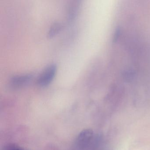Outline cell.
Wrapping results in <instances>:
<instances>
[{
	"mask_svg": "<svg viewBox=\"0 0 150 150\" xmlns=\"http://www.w3.org/2000/svg\"><path fill=\"white\" fill-rule=\"evenodd\" d=\"M93 137V132L90 129H86L81 131L79 134L75 142V146L81 150L88 146Z\"/></svg>",
	"mask_w": 150,
	"mask_h": 150,
	"instance_id": "6da1fadb",
	"label": "cell"
},
{
	"mask_svg": "<svg viewBox=\"0 0 150 150\" xmlns=\"http://www.w3.org/2000/svg\"><path fill=\"white\" fill-rule=\"evenodd\" d=\"M56 72L57 67L55 65L49 66L39 77L38 80V85L42 87L48 86L54 79Z\"/></svg>",
	"mask_w": 150,
	"mask_h": 150,
	"instance_id": "7a4b0ae2",
	"label": "cell"
},
{
	"mask_svg": "<svg viewBox=\"0 0 150 150\" xmlns=\"http://www.w3.org/2000/svg\"><path fill=\"white\" fill-rule=\"evenodd\" d=\"M32 78L33 75L30 74L17 75L11 79L10 84L13 87H20L29 83L32 80Z\"/></svg>",
	"mask_w": 150,
	"mask_h": 150,
	"instance_id": "3957f363",
	"label": "cell"
},
{
	"mask_svg": "<svg viewBox=\"0 0 150 150\" xmlns=\"http://www.w3.org/2000/svg\"><path fill=\"white\" fill-rule=\"evenodd\" d=\"M62 26L61 24L59 23H56L52 25L51 28L48 34V36L50 37H52L55 35H57L59 31L61 30Z\"/></svg>",
	"mask_w": 150,
	"mask_h": 150,
	"instance_id": "277c9868",
	"label": "cell"
},
{
	"mask_svg": "<svg viewBox=\"0 0 150 150\" xmlns=\"http://www.w3.org/2000/svg\"><path fill=\"white\" fill-rule=\"evenodd\" d=\"M4 150H24L14 144L8 145L4 148Z\"/></svg>",
	"mask_w": 150,
	"mask_h": 150,
	"instance_id": "5b68a950",
	"label": "cell"
}]
</instances>
